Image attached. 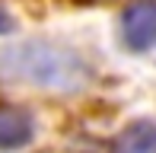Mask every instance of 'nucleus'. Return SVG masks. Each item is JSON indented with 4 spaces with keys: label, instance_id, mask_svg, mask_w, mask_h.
<instances>
[{
    "label": "nucleus",
    "instance_id": "nucleus-2",
    "mask_svg": "<svg viewBox=\"0 0 156 153\" xmlns=\"http://www.w3.org/2000/svg\"><path fill=\"white\" fill-rule=\"evenodd\" d=\"M35 134L32 115L16 105H0V150H16L26 147Z\"/></svg>",
    "mask_w": 156,
    "mask_h": 153
},
{
    "label": "nucleus",
    "instance_id": "nucleus-1",
    "mask_svg": "<svg viewBox=\"0 0 156 153\" xmlns=\"http://www.w3.org/2000/svg\"><path fill=\"white\" fill-rule=\"evenodd\" d=\"M121 38L131 51L156 45V0H131L121 10Z\"/></svg>",
    "mask_w": 156,
    "mask_h": 153
},
{
    "label": "nucleus",
    "instance_id": "nucleus-4",
    "mask_svg": "<svg viewBox=\"0 0 156 153\" xmlns=\"http://www.w3.org/2000/svg\"><path fill=\"white\" fill-rule=\"evenodd\" d=\"M13 29H16V19L10 16V10H6L3 3H0V35H10Z\"/></svg>",
    "mask_w": 156,
    "mask_h": 153
},
{
    "label": "nucleus",
    "instance_id": "nucleus-3",
    "mask_svg": "<svg viewBox=\"0 0 156 153\" xmlns=\"http://www.w3.org/2000/svg\"><path fill=\"white\" fill-rule=\"evenodd\" d=\"M112 153H156V121L127 124L112 144Z\"/></svg>",
    "mask_w": 156,
    "mask_h": 153
}]
</instances>
